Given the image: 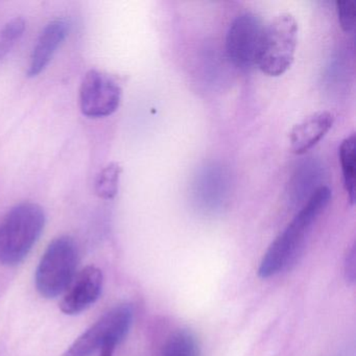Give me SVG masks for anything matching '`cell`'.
Here are the masks:
<instances>
[{
    "mask_svg": "<svg viewBox=\"0 0 356 356\" xmlns=\"http://www.w3.org/2000/svg\"><path fill=\"white\" fill-rule=\"evenodd\" d=\"M330 200V189L323 185L308 197L297 216L270 243L264 253L258 268L260 278L268 279L276 276L296 261L303 249L312 225L326 209Z\"/></svg>",
    "mask_w": 356,
    "mask_h": 356,
    "instance_id": "6da1fadb",
    "label": "cell"
},
{
    "mask_svg": "<svg viewBox=\"0 0 356 356\" xmlns=\"http://www.w3.org/2000/svg\"><path fill=\"white\" fill-rule=\"evenodd\" d=\"M44 210L35 203L12 208L0 222V264H22L44 230Z\"/></svg>",
    "mask_w": 356,
    "mask_h": 356,
    "instance_id": "7a4b0ae2",
    "label": "cell"
},
{
    "mask_svg": "<svg viewBox=\"0 0 356 356\" xmlns=\"http://www.w3.org/2000/svg\"><path fill=\"white\" fill-rule=\"evenodd\" d=\"M298 24L291 14L282 13L264 24L256 65L270 76H282L295 59Z\"/></svg>",
    "mask_w": 356,
    "mask_h": 356,
    "instance_id": "3957f363",
    "label": "cell"
},
{
    "mask_svg": "<svg viewBox=\"0 0 356 356\" xmlns=\"http://www.w3.org/2000/svg\"><path fill=\"white\" fill-rule=\"evenodd\" d=\"M78 262V248L74 239L61 236L51 241L36 270L38 293L47 299H55L65 293L76 277Z\"/></svg>",
    "mask_w": 356,
    "mask_h": 356,
    "instance_id": "277c9868",
    "label": "cell"
},
{
    "mask_svg": "<svg viewBox=\"0 0 356 356\" xmlns=\"http://www.w3.org/2000/svg\"><path fill=\"white\" fill-rule=\"evenodd\" d=\"M133 318L134 310L130 304L115 306L79 337L62 356H92L108 346L116 348L128 335Z\"/></svg>",
    "mask_w": 356,
    "mask_h": 356,
    "instance_id": "5b68a950",
    "label": "cell"
},
{
    "mask_svg": "<svg viewBox=\"0 0 356 356\" xmlns=\"http://www.w3.org/2000/svg\"><path fill=\"white\" fill-rule=\"evenodd\" d=\"M264 29L261 18L250 12L233 20L226 37V53L233 65L241 70L256 65Z\"/></svg>",
    "mask_w": 356,
    "mask_h": 356,
    "instance_id": "8992f818",
    "label": "cell"
},
{
    "mask_svg": "<svg viewBox=\"0 0 356 356\" xmlns=\"http://www.w3.org/2000/svg\"><path fill=\"white\" fill-rule=\"evenodd\" d=\"M120 101L122 89L113 79L99 70L87 72L80 88V106L84 115L107 118L118 109Z\"/></svg>",
    "mask_w": 356,
    "mask_h": 356,
    "instance_id": "52a82bcc",
    "label": "cell"
},
{
    "mask_svg": "<svg viewBox=\"0 0 356 356\" xmlns=\"http://www.w3.org/2000/svg\"><path fill=\"white\" fill-rule=\"evenodd\" d=\"M103 272L95 266L83 268L74 277L60 302L62 312L76 316L88 309L99 300L103 289Z\"/></svg>",
    "mask_w": 356,
    "mask_h": 356,
    "instance_id": "ba28073f",
    "label": "cell"
},
{
    "mask_svg": "<svg viewBox=\"0 0 356 356\" xmlns=\"http://www.w3.org/2000/svg\"><path fill=\"white\" fill-rule=\"evenodd\" d=\"M70 22L58 18L43 29L31 56L29 76H37L49 66L70 33Z\"/></svg>",
    "mask_w": 356,
    "mask_h": 356,
    "instance_id": "9c48e42d",
    "label": "cell"
},
{
    "mask_svg": "<svg viewBox=\"0 0 356 356\" xmlns=\"http://www.w3.org/2000/svg\"><path fill=\"white\" fill-rule=\"evenodd\" d=\"M334 115L329 111H318L296 124L289 133L291 149L302 155L320 143L332 128Z\"/></svg>",
    "mask_w": 356,
    "mask_h": 356,
    "instance_id": "30bf717a",
    "label": "cell"
},
{
    "mask_svg": "<svg viewBox=\"0 0 356 356\" xmlns=\"http://www.w3.org/2000/svg\"><path fill=\"white\" fill-rule=\"evenodd\" d=\"M195 187L197 202L213 209L224 204L228 193V175L222 166L216 164L205 166L197 177Z\"/></svg>",
    "mask_w": 356,
    "mask_h": 356,
    "instance_id": "8fae6325",
    "label": "cell"
},
{
    "mask_svg": "<svg viewBox=\"0 0 356 356\" xmlns=\"http://www.w3.org/2000/svg\"><path fill=\"white\" fill-rule=\"evenodd\" d=\"M355 152L356 137L355 134H351L341 141L339 149L343 185L351 204L355 202Z\"/></svg>",
    "mask_w": 356,
    "mask_h": 356,
    "instance_id": "7c38bea8",
    "label": "cell"
},
{
    "mask_svg": "<svg viewBox=\"0 0 356 356\" xmlns=\"http://www.w3.org/2000/svg\"><path fill=\"white\" fill-rule=\"evenodd\" d=\"M161 356H202L201 346L191 331H175L164 343Z\"/></svg>",
    "mask_w": 356,
    "mask_h": 356,
    "instance_id": "4fadbf2b",
    "label": "cell"
},
{
    "mask_svg": "<svg viewBox=\"0 0 356 356\" xmlns=\"http://www.w3.org/2000/svg\"><path fill=\"white\" fill-rule=\"evenodd\" d=\"M122 168L118 163H111L106 166L95 181V191L99 197L106 200L115 197L118 193V183Z\"/></svg>",
    "mask_w": 356,
    "mask_h": 356,
    "instance_id": "5bb4252c",
    "label": "cell"
},
{
    "mask_svg": "<svg viewBox=\"0 0 356 356\" xmlns=\"http://www.w3.org/2000/svg\"><path fill=\"white\" fill-rule=\"evenodd\" d=\"M26 31V22L22 18H14L8 22L0 32V61L5 59L15 47Z\"/></svg>",
    "mask_w": 356,
    "mask_h": 356,
    "instance_id": "9a60e30c",
    "label": "cell"
},
{
    "mask_svg": "<svg viewBox=\"0 0 356 356\" xmlns=\"http://www.w3.org/2000/svg\"><path fill=\"white\" fill-rule=\"evenodd\" d=\"M318 172V164L314 161H307L302 164L299 168H297L295 177H293V193L296 197H305V193L312 191V193L316 191L314 188V183L316 182V178H314Z\"/></svg>",
    "mask_w": 356,
    "mask_h": 356,
    "instance_id": "2e32d148",
    "label": "cell"
},
{
    "mask_svg": "<svg viewBox=\"0 0 356 356\" xmlns=\"http://www.w3.org/2000/svg\"><path fill=\"white\" fill-rule=\"evenodd\" d=\"M337 12L339 22L345 32H352L356 24L355 3L351 0L337 1Z\"/></svg>",
    "mask_w": 356,
    "mask_h": 356,
    "instance_id": "e0dca14e",
    "label": "cell"
},
{
    "mask_svg": "<svg viewBox=\"0 0 356 356\" xmlns=\"http://www.w3.org/2000/svg\"><path fill=\"white\" fill-rule=\"evenodd\" d=\"M345 277L348 282H355L356 275V257L355 247H352L348 252L345 259Z\"/></svg>",
    "mask_w": 356,
    "mask_h": 356,
    "instance_id": "ac0fdd59",
    "label": "cell"
},
{
    "mask_svg": "<svg viewBox=\"0 0 356 356\" xmlns=\"http://www.w3.org/2000/svg\"><path fill=\"white\" fill-rule=\"evenodd\" d=\"M114 350H115V347L108 346V347L104 348V349L99 352V356H113Z\"/></svg>",
    "mask_w": 356,
    "mask_h": 356,
    "instance_id": "d6986e66",
    "label": "cell"
}]
</instances>
